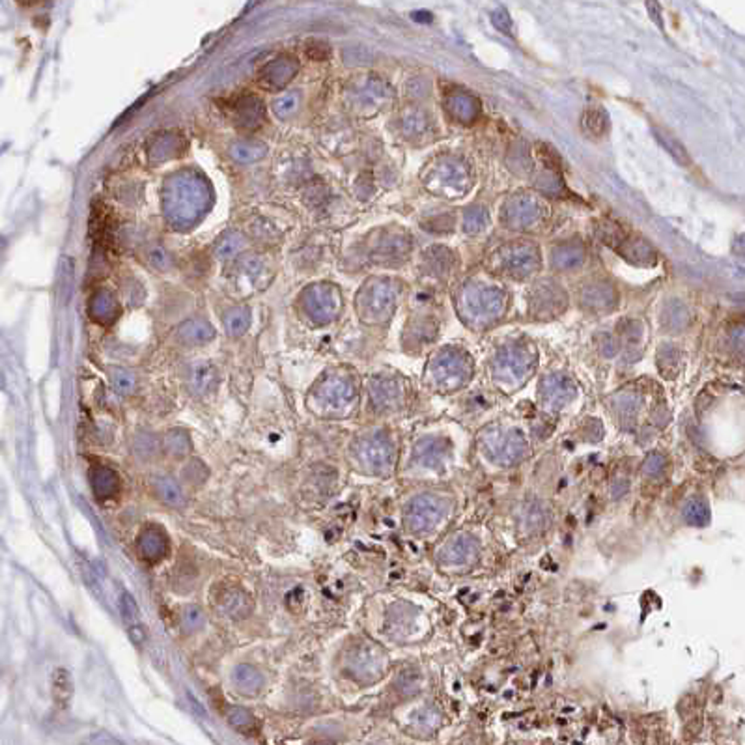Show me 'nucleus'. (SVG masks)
Segmentation results:
<instances>
[{"instance_id":"14","label":"nucleus","mask_w":745,"mask_h":745,"mask_svg":"<svg viewBox=\"0 0 745 745\" xmlns=\"http://www.w3.org/2000/svg\"><path fill=\"white\" fill-rule=\"evenodd\" d=\"M165 450L174 458H183L191 450V439L183 430H170L163 439Z\"/></svg>"},{"instance_id":"6","label":"nucleus","mask_w":745,"mask_h":745,"mask_svg":"<svg viewBox=\"0 0 745 745\" xmlns=\"http://www.w3.org/2000/svg\"><path fill=\"white\" fill-rule=\"evenodd\" d=\"M213 606L232 620L247 619L253 611V599L238 585H219L213 593Z\"/></svg>"},{"instance_id":"22","label":"nucleus","mask_w":745,"mask_h":745,"mask_svg":"<svg viewBox=\"0 0 745 745\" xmlns=\"http://www.w3.org/2000/svg\"><path fill=\"white\" fill-rule=\"evenodd\" d=\"M113 383H114V389L122 394H129L131 393V389H133V380H131L126 372L114 374Z\"/></svg>"},{"instance_id":"24","label":"nucleus","mask_w":745,"mask_h":745,"mask_svg":"<svg viewBox=\"0 0 745 745\" xmlns=\"http://www.w3.org/2000/svg\"><path fill=\"white\" fill-rule=\"evenodd\" d=\"M122 612H124V617L129 620H133L137 619V615H139V609H137V606H135V601L131 596H124L122 598Z\"/></svg>"},{"instance_id":"19","label":"nucleus","mask_w":745,"mask_h":745,"mask_svg":"<svg viewBox=\"0 0 745 745\" xmlns=\"http://www.w3.org/2000/svg\"><path fill=\"white\" fill-rule=\"evenodd\" d=\"M585 127L586 131H591L596 137H599L601 133H606V116L598 111H588L585 114Z\"/></svg>"},{"instance_id":"26","label":"nucleus","mask_w":745,"mask_h":745,"mask_svg":"<svg viewBox=\"0 0 745 745\" xmlns=\"http://www.w3.org/2000/svg\"><path fill=\"white\" fill-rule=\"evenodd\" d=\"M25 2H32V0H25Z\"/></svg>"},{"instance_id":"3","label":"nucleus","mask_w":745,"mask_h":745,"mask_svg":"<svg viewBox=\"0 0 745 745\" xmlns=\"http://www.w3.org/2000/svg\"><path fill=\"white\" fill-rule=\"evenodd\" d=\"M355 389L344 380H331L316 389L312 394L314 411L321 417H344L352 409Z\"/></svg>"},{"instance_id":"21","label":"nucleus","mask_w":745,"mask_h":745,"mask_svg":"<svg viewBox=\"0 0 745 745\" xmlns=\"http://www.w3.org/2000/svg\"><path fill=\"white\" fill-rule=\"evenodd\" d=\"M665 458H663L661 454H650L645 461V472L650 474V477H656V474H659V472L665 469Z\"/></svg>"},{"instance_id":"23","label":"nucleus","mask_w":745,"mask_h":745,"mask_svg":"<svg viewBox=\"0 0 745 745\" xmlns=\"http://www.w3.org/2000/svg\"><path fill=\"white\" fill-rule=\"evenodd\" d=\"M142 443H135V446H137V450L139 452H144V456H150V454H153L155 450H157V441H155V437L153 435H150V433H144V435H140L139 437Z\"/></svg>"},{"instance_id":"7","label":"nucleus","mask_w":745,"mask_h":745,"mask_svg":"<svg viewBox=\"0 0 745 745\" xmlns=\"http://www.w3.org/2000/svg\"><path fill=\"white\" fill-rule=\"evenodd\" d=\"M137 547H139L142 559L148 560V562H159V560L167 557L168 553L167 532L157 525H148L139 534Z\"/></svg>"},{"instance_id":"25","label":"nucleus","mask_w":745,"mask_h":745,"mask_svg":"<svg viewBox=\"0 0 745 745\" xmlns=\"http://www.w3.org/2000/svg\"><path fill=\"white\" fill-rule=\"evenodd\" d=\"M532 512L538 514V519L542 521V518H540V516H542V510H540L538 506H532ZM529 525H536V516H534V518H529Z\"/></svg>"},{"instance_id":"2","label":"nucleus","mask_w":745,"mask_h":745,"mask_svg":"<svg viewBox=\"0 0 745 745\" xmlns=\"http://www.w3.org/2000/svg\"><path fill=\"white\" fill-rule=\"evenodd\" d=\"M448 512V497L439 493H422L407 505L404 518L413 532H428L439 525V521H443Z\"/></svg>"},{"instance_id":"20","label":"nucleus","mask_w":745,"mask_h":745,"mask_svg":"<svg viewBox=\"0 0 745 745\" xmlns=\"http://www.w3.org/2000/svg\"><path fill=\"white\" fill-rule=\"evenodd\" d=\"M183 474H185L187 482H191V484H202V482H206L207 469L204 467V463H200V461L194 459V461H191V463L183 469Z\"/></svg>"},{"instance_id":"11","label":"nucleus","mask_w":745,"mask_h":745,"mask_svg":"<svg viewBox=\"0 0 745 745\" xmlns=\"http://www.w3.org/2000/svg\"><path fill=\"white\" fill-rule=\"evenodd\" d=\"M232 682L238 693L245 695V697L258 695L260 689L264 687V678H262L258 669H254L253 665H245V663H241V665L233 669Z\"/></svg>"},{"instance_id":"13","label":"nucleus","mask_w":745,"mask_h":745,"mask_svg":"<svg viewBox=\"0 0 745 745\" xmlns=\"http://www.w3.org/2000/svg\"><path fill=\"white\" fill-rule=\"evenodd\" d=\"M227 719H228V723H230L233 729H238V731H241L243 734H254V731L258 729V721H256V718H254L253 713L249 712V710L240 708V706H232V708H228Z\"/></svg>"},{"instance_id":"5","label":"nucleus","mask_w":745,"mask_h":745,"mask_svg":"<svg viewBox=\"0 0 745 745\" xmlns=\"http://www.w3.org/2000/svg\"><path fill=\"white\" fill-rule=\"evenodd\" d=\"M347 672L355 680L360 682H372L378 680L383 669V654L380 648L372 645H357L346 658Z\"/></svg>"},{"instance_id":"17","label":"nucleus","mask_w":745,"mask_h":745,"mask_svg":"<svg viewBox=\"0 0 745 745\" xmlns=\"http://www.w3.org/2000/svg\"><path fill=\"white\" fill-rule=\"evenodd\" d=\"M684 519L691 525H706L710 519V510L702 499L687 501L684 506Z\"/></svg>"},{"instance_id":"16","label":"nucleus","mask_w":745,"mask_h":745,"mask_svg":"<svg viewBox=\"0 0 745 745\" xmlns=\"http://www.w3.org/2000/svg\"><path fill=\"white\" fill-rule=\"evenodd\" d=\"M204 624H206V617H204V612H202L200 607L189 606L181 611L180 626H181V630H183V633H189V635H191V633L200 632V630L204 628Z\"/></svg>"},{"instance_id":"1","label":"nucleus","mask_w":745,"mask_h":745,"mask_svg":"<svg viewBox=\"0 0 745 745\" xmlns=\"http://www.w3.org/2000/svg\"><path fill=\"white\" fill-rule=\"evenodd\" d=\"M352 452L355 461L368 472L381 474L391 471L394 466V446L383 432L365 433L357 437L353 441Z\"/></svg>"},{"instance_id":"12","label":"nucleus","mask_w":745,"mask_h":745,"mask_svg":"<svg viewBox=\"0 0 745 745\" xmlns=\"http://www.w3.org/2000/svg\"><path fill=\"white\" fill-rule=\"evenodd\" d=\"M155 493L168 506H174V508L185 506V493L172 477H157L155 479Z\"/></svg>"},{"instance_id":"10","label":"nucleus","mask_w":745,"mask_h":745,"mask_svg":"<svg viewBox=\"0 0 745 745\" xmlns=\"http://www.w3.org/2000/svg\"><path fill=\"white\" fill-rule=\"evenodd\" d=\"M446 452H448V445H446L445 439H441V437H424L415 445L413 458H415V461H419V466L422 467H437L446 458Z\"/></svg>"},{"instance_id":"9","label":"nucleus","mask_w":745,"mask_h":745,"mask_svg":"<svg viewBox=\"0 0 745 745\" xmlns=\"http://www.w3.org/2000/svg\"><path fill=\"white\" fill-rule=\"evenodd\" d=\"M88 479H90V486L98 499H111L120 492V477L108 466H101V463L92 466L88 472Z\"/></svg>"},{"instance_id":"15","label":"nucleus","mask_w":745,"mask_h":745,"mask_svg":"<svg viewBox=\"0 0 745 745\" xmlns=\"http://www.w3.org/2000/svg\"><path fill=\"white\" fill-rule=\"evenodd\" d=\"M544 394H546V404L549 406H562L566 404L570 396H572V389L568 387V383L562 380H551L547 381L546 387H544Z\"/></svg>"},{"instance_id":"8","label":"nucleus","mask_w":745,"mask_h":745,"mask_svg":"<svg viewBox=\"0 0 745 745\" xmlns=\"http://www.w3.org/2000/svg\"><path fill=\"white\" fill-rule=\"evenodd\" d=\"M479 555V546L477 542L471 538V536H463L459 534L450 542H446L445 547L441 549V560L446 562V564H469L472 560L477 559Z\"/></svg>"},{"instance_id":"4","label":"nucleus","mask_w":745,"mask_h":745,"mask_svg":"<svg viewBox=\"0 0 745 745\" xmlns=\"http://www.w3.org/2000/svg\"><path fill=\"white\" fill-rule=\"evenodd\" d=\"M482 446L490 454V458L495 459L501 466H516L518 461L525 458L527 450H529L525 437L518 430L486 433L482 439Z\"/></svg>"},{"instance_id":"18","label":"nucleus","mask_w":745,"mask_h":745,"mask_svg":"<svg viewBox=\"0 0 745 745\" xmlns=\"http://www.w3.org/2000/svg\"><path fill=\"white\" fill-rule=\"evenodd\" d=\"M617 417H619V420H622V422H633L635 420V417L639 415V402L633 396H624V400H620L619 404H617Z\"/></svg>"}]
</instances>
